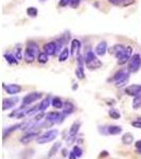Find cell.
Listing matches in <instances>:
<instances>
[{
    "instance_id": "6da1fadb",
    "label": "cell",
    "mask_w": 141,
    "mask_h": 159,
    "mask_svg": "<svg viewBox=\"0 0 141 159\" xmlns=\"http://www.w3.org/2000/svg\"><path fill=\"white\" fill-rule=\"evenodd\" d=\"M84 61H85L86 67L89 70H96V69H99L102 66V61L98 58V55L96 54V52L90 50L86 52Z\"/></svg>"
},
{
    "instance_id": "7a4b0ae2",
    "label": "cell",
    "mask_w": 141,
    "mask_h": 159,
    "mask_svg": "<svg viewBox=\"0 0 141 159\" xmlns=\"http://www.w3.org/2000/svg\"><path fill=\"white\" fill-rule=\"evenodd\" d=\"M58 136V130L56 129H48L47 132L43 133L37 137L36 142L37 144H47V143H50L52 141H54Z\"/></svg>"
},
{
    "instance_id": "3957f363",
    "label": "cell",
    "mask_w": 141,
    "mask_h": 159,
    "mask_svg": "<svg viewBox=\"0 0 141 159\" xmlns=\"http://www.w3.org/2000/svg\"><path fill=\"white\" fill-rule=\"evenodd\" d=\"M38 51H39V49H38V46L36 45V43H33V42H30L27 45V48H25V51L24 53L25 61L29 64L33 63L35 58H36V56L39 54Z\"/></svg>"
},
{
    "instance_id": "277c9868",
    "label": "cell",
    "mask_w": 141,
    "mask_h": 159,
    "mask_svg": "<svg viewBox=\"0 0 141 159\" xmlns=\"http://www.w3.org/2000/svg\"><path fill=\"white\" fill-rule=\"evenodd\" d=\"M112 81L115 82V85L117 88H122L125 85H127L130 81V71L127 70H119L115 73Z\"/></svg>"
},
{
    "instance_id": "5b68a950",
    "label": "cell",
    "mask_w": 141,
    "mask_h": 159,
    "mask_svg": "<svg viewBox=\"0 0 141 159\" xmlns=\"http://www.w3.org/2000/svg\"><path fill=\"white\" fill-rule=\"evenodd\" d=\"M66 116L63 114V111H49L46 114L45 120L47 121L51 126L54 124H61L65 120Z\"/></svg>"
},
{
    "instance_id": "8992f818",
    "label": "cell",
    "mask_w": 141,
    "mask_h": 159,
    "mask_svg": "<svg viewBox=\"0 0 141 159\" xmlns=\"http://www.w3.org/2000/svg\"><path fill=\"white\" fill-rule=\"evenodd\" d=\"M82 126V122L80 120H76L71 124L70 129L68 130V135H67V144L68 143H72L74 140L76 139V136H78L79 132L81 129Z\"/></svg>"
},
{
    "instance_id": "52a82bcc",
    "label": "cell",
    "mask_w": 141,
    "mask_h": 159,
    "mask_svg": "<svg viewBox=\"0 0 141 159\" xmlns=\"http://www.w3.org/2000/svg\"><path fill=\"white\" fill-rule=\"evenodd\" d=\"M42 98H43L42 92H38V91L30 92V93H28L27 96H25L24 98H22L21 106L22 107H28V106H30L31 104H33L34 102L38 101V100L42 99Z\"/></svg>"
},
{
    "instance_id": "ba28073f",
    "label": "cell",
    "mask_w": 141,
    "mask_h": 159,
    "mask_svg": "<svg viewBox=\"0 0 141 159\" xmlns=\"http://www.w3.org/2000/svg\"><path fill=\"white\" fill-rule=\"evenodd\" d=\"M141 67V56L139 53H136L130 57L129 61V71L130 72H137Z\"/></svg>"
},
{
    "instance_id": "9c48e42d",
    "label": "cell",
    "mask_w": 141,
    "mask_h": 159,
    "mask_svg": "<svg viewBox=\"0 0 141 159\" xmlns=\"http://www.w3.org/2000/svg\"><path fill=\"white\" fill-rule=\"evenodd\" d=\"M40 135L39 130H30V132H25V134L20 138V143L21 144H29L33 140H36L37 137Z\"/></svg>"
},
{
    "instance_id": "30bf717a",
    "label": "cell",
    "mask_w": 141,
    "mask_h": 159,
    "mask_svg": "<svg viewBox=\"0 0 141 159\" xmlns=\"http://www.w3.org/2000/svg\"><path fill=\"white\" fill-rule=\"evenodd\" d=\"M78 66L75 69V75L79 80H83L85 78V73H84V66H85V61L83 60L81 55L78 56Z\"/></svg>"
},
{
    "instance_id": "8fae6325",
    "label": "cell",
    "mask_w": 141,
    "mask_h": 159,
    "mask_svg": "<svg viewBox=\"0 0 141 159\" xmlns=\"http://www.w3.org/2000/svg\"><path fill=\"white\" fill-rule=\"evenodd\" d=\"M17 102H18V97H12L9 99H4L2 101V110L6 111V110L12 109L13 107L16 106Z\"/></svg>"
},
{
    "instance_id": "7c38bea8",
    "label": "cell",
    "mask_w": 141,
    "mask_h": 159,
    "mask_svg": "<svg viewBox=\"0 0 141 159\" xmlns=\"http://www.w3.org/2000/svg\"><path fill=\"white\" fill-rule=\"evenodd\" d=\"M3 89L10 96H15V94L19 93L21 91V86L18 85V84H9V85L3 84Z\"/></svg>"
},
{
    "instance_id": "4fadbf2b",
    "label": "cell",
    "mask_w": 141,
    "mask_h": 159,
    "mask_svg": "<svg viewBox=\"0 0 141 159\" xmlns=\"http://www.w3.org/2000/svg\"><path fill=\"white\" fill-rule=\"evenodd\" d=\"M132 54H133V49H132V47L129 46V47H126L124 53L118 58V64H119V65H124V64H126L127 61H130V57L133 56Z\"/></svg>"
},
{
    "instance_id": "5bb4252c",
    "label": "cell",
    "mask_w": 141,
    "mask_h": 159,
    "mask_svg": "<svg viewBox=\"0 0 141 159\" xmlns=\"http://www.w3.org/2000/svg\"><path fill=\"white\" fill-rule=\"evenodd\" d=\"M124 92L127 94V96L136 97L137 94H139L141 92V85L140 84H133V85H130L125 88Z\"/></svg>"
},
{
    "instance_id": "9a60e30c",
    "label": "cell",
    "mask_w": 141,
    "mask_h": 159,
    "mask_svg": "<svg viewBox=\"0 0 141 159\" xmlns=\"http://www.w3.org/2000/svg\"><path fill=\"white\" fill-rule=\"evenodd\" d=\"M22 125H24V123L20 122V123H17V124L12 125V126H10V127H6V129H3V139H6L7 137H9L10 135L13 134L14 132H16V130L21 129Z\"/></svg>"
},
{
    "instance_id": "2e32d148",
    "label": "cell",
    "mask_w": 141,
    "mask_h": 159,
    "mask_svg": "<svg viewBox=\"0 0 141 159\" xmlns=\"http://www.w3.org/2000/svg\"><path fill=\"white\" fill-rule=\"evenodd\" d=\"M56 49H57V46L55 42L47 43L43 46V52L47 53L48 55H54L56 53Z\"/></svg>"
},
{
    "instance_id": "e0dca14e",
    "label": "cell",
    "mask_w": 141,
    "mask_h": 159,
    "mask_svg": "<svg viewBox=\"0 0 141 159\" xmlns=\"http://www.w3.org/2000/svg\"><path fill=\"white\" fill-rule=\"evenodd\" d=\"M51 99L50 97H46L42 100V102H39L38 104V111L39 112H43L45 110H47L49 108V106L51 105Z\"/></svg>"
},
{
    "instance_id": "ac0fdd59",
    "label": "cell",
    "mask_w": 141,
    "mask_h": 159,
    "mask_svg": "<svg viewBox=\"0 0 141 159\" xmlns=\"http://www.w3.org/2000/svg\"><path fill=\"white\" fill-rule=\"evenodd\" d=\"M107 51V43L106 42H100L98 45H97L96 49H94V52L98 56H103L105 55Z\"/></svg>"
},
{
    "instance_id": "d6986e66",
    "label": "cell",
    "mask_w": 141,
    "mask_h": 159,
    "mask_svg": "<svg viewBox=\"0 0 141 159\" xmlns=\"http://www.w3.org/2000/svg\"><path fill=\"white\" fill-rule=\"evenodd\" d=\"M122 127L119 126V125H109V126L106 127V133L107 135L111 136H117L120 135L122 133Z\"/></svg>"
},
{
    "instance_id": "ffe728a7",
    "label": "cell",
    "mask_w": 141,
    "mask_h": 159,
    "mask_svg": "<svg viewBox=\"0 0 141 159\" xmlns=\"http://www.w3.org/2000/svg\"><path fill=\"white\" fill-rule=\"evenodd\" d=\"M125 49H126V47H125V46H123V45H116V46H114V47L111 48V51H109V52H111L117 58H119L120 56H121L123 53H124Z\"/></svg>"
},
{
    "instance_id": "44dd1931",
    "label": "cell",
    "mask_w": 141,
    "mask_h": 159,
    "mask_svg": "<svg viewBox=\"0 0 141 159\" xmlns=\"http://www.w3.org/2000/svg\"><path fill=\"white\" fill-rule=\"evenodd\" d=\"M74 109H75L74 108V105L71 103V102L67 101L64 103V107H63V110H61V111H63V114L67 117V116H70V115L73 114Z\"/></svg>"
},
{
    "instance_id": "7402d4cb",
    "label": "cell",
    "mask_w": 141,
    "mask_h": 159,
    "mask_svg": "<svg viewBox=\"0 0 141 159\" xmlns=\"http://www.w3.org/2000/svg\"><path fill=\"white\" fill-rule=\"evenodd\" d=\"M134 136H133L132 133H124V134L122 135V138H121V141L122 143L124 145H130L134 143Z\"/></svg>"
},
{
    "instance_id": "603a6c76",
    "label": "cell",
    "mask_w": 141,
    "mask_h": 159,
    "mask_svg": "<svg viewBox=\"0 0 141 159\" xmlns=\"http://www.w3.org/2000/svg\"><path fill=\"white\" fill-rule=\"evenodd\" d=\"M61 148V141H57V142H55L54 144L51 147V148L49 150V152H48V157H53V156H55L56 154L60 152V150Z\"/></svg>"
},
{
    "instance_id": "cb8c5ba5",
    "label": "cell",
    "mask_w": 141,
    "mask_h": 159,
    "mask_svg": "<svg viewBox=\"0 0 141 159\" xmlns=\"http://www.w3.org/2000/svg\"><path fill=\"white\" fill-rule=\"evenodd\" d=\"M81 48V42L79 39H72L71 42V48H70V53L72 55H75L79 52Z\"/></svg>"
},
{
    "instance_id": "d4e9b609",
    "label": "cell",
    "mask_w": 141,
    "mask_h": 159,
    "mask_svg": "<svg viewBox=\"0 0 141 159\" xmlns=\"http://www.w3.org/2000/svg\"><path fill=\"white\" fill-rule=\"evenodd\" d=\"M51 105H52L55 109H63L64 102L61 101V99L60 97H53L52 100H51Z\"/></svg>"
},
{
    "instance_id": "484cf974",
    "label": "cell",
    "mask_w": 141,
    "mask_h": 159,
    "mask_svg": "<svg viewBox=\"0 0 141 159\" xmlns=\"http://www.w3.org/2000/svg\"><path fill=\"white\" fill-rule=\"evenodd\" d=\"M69 55H70V50H69L68 48H64V49L61 51L60 55H58V61H61V63L66 61L68 60Z\"/></svg>"
},
{
    "instance_id": "4316f807",
    "label": "cell",
    "mask_w": 141,
    "mask_h": 159,
    "mask_svg": "<svg viewBox=\"0 0 141 159\" xmlns=\"http://www.w3.org/2000/svg\"><path fill=\"white\" fill-rule=\"evenodd\" d=\"M4 57H6L7 61L9 63V65H17L18 64V60L16 58V56L13 55L12 53H6L4 54Z\"/></svg>"
},
{
    "instance_id": "83f0119b",
    "label": "cell",
    "mask_w": 141,
    "mask_h": 159,
    "mask_svg": "<svg viewBox=\"0 0 141 159\" xmlns=\"http://www.w3.org/2000/svg\"><path fill=\"white\" fill-rule=\"evenodd\" d=\"M108 115L109 117L111 118V119L114 120H119L120 118H121V114L119 112V110L116 109V108H111L108 110Z\"/></svg>"
},
{
    "instance_id": "f1b7e54d",
    "label": "cell",
    "mask_w": 141,
    "mask_h": 159,
    "mask_svg": "<svg viewBox=\"0 0 141 159\" xmlns=\"http://www.w3.org/2000/svg\"><path fill=\"white\" fill-rule=\"evenodd\" d=\"M133 109H138L141 106V92L139 94H137L136 97H134V100H133Z\"/></svg>"
},
{
    "instance_id": "f546056e",
    "label": "cell",
    "mask_w": 141,
    "mask_h": 159,
    "mask_svg": "<svg viewBox=\"0 0 141 159\" xmlns=\"http://www.w3.org/2000/svg\"><path fill=\"white\" fill-rule=\"evenodd\" d=\"M37 61L39 64H46L48 61H49V55L47 54V53H45L43 51V52H39V54L37 55Z\"/></svg>"
},
{
    "instance_id": "4dcf8cb0",
    "label": "cell",
    "mask_w": 141,
    "mask_h": 159,
    "mask_svg": "<svg viewBox=\"0 0 141 159\" xmlns=\"http://www.w3.org/2000/svg\"><path fill=\"white\" fill-rule=\"evenodd\" d=\"M27 14H28V16H29V17H32V18H34V17L37 16L38 11H37V9L35 7H29L27 9Z\"/></svg>"
},
{
    "instance_id": "1f68e13d",
    "label": "cell",
    "mask_w": 141,
    "mask_h": 159,
    "mask_svg": "<svg viewBox=\"0 0 141 159\" xmlns=\"http://www.w3.org/2000/svg\"><path fill=\"white\" fill-rule=\"evenodd\" d=\"M72 151H73V153L76 155V157L78 158H81L82 156H83V150H82V148L80 147V145H73V148H72Z\"/></svg>"
},
{
    "instance_id": "d6a6232c",
    "label": "cell",
    "mask_w": 141,
    "mask_h": 159,
    "mask_svg": "<svg viewBox=\"0 0 141 159\" xmlns=\"http://www.w3.org/2000/svg\"><path fill=\"white\" fill-rule=\"evenodd\" d=\"M15 56H16V58L19 61H21V58H22V48H21V46L18 45L16 47V49H15Z\"/></svg>"
},
{
    "instance_id": "836d02e7",
    "label": "cell",
    "mask_w": 141,
    "mask_h": 159,
    "mask_svg": "<svg viewBox=\"0 0 141 159\" xmlns=\"http://www.w3.org/2000/svg\"><path fill=\"white\" fill-rule=\"evenodd\" d=\"M135 3V0H122L121 1V7H130L132 4Z\"/></svg>"
},
{
    "instance_id": "e575fe53",
    "label": "cell",
    "mask_w": 141,
    "mask_h": 159,
    "mask_svg": "<svg viewBox=\"0 0 141 159\" xmlns=\"http://www.w3.org/2000/svg\"><path fill=\"white\" fill-rule=\"evenodd\" d=\"M72 0H60V7H67V6H70Z\"/></svg>"
},
{
    "instance_id": "d590c367",
    "label": "cell",
    "mask_w": 141,
    "mask_h": 159,
    "mask_svg": "<svg viewBox=\"0 0 141 159\" xmlns=\"http://www.w3.org/2000/svg\"><path fill=\"white\" fill-rule=\"evenodd\" d=\"M132 126L136 127V129H141V120L138 119V120H136V121H133Z\"/></svg>"
},
{
    "instance_id": "8d00e7d4",
    "label": "cell",
    "mask_w": 141,
    "mask_h": 159,
    "mask_svg": "<svg viewBox=\"0 0 141 159\" xmlns=\"http://www.w3.org/2000/svg\"><path fill=\"white\" fill-rule=\"evenodd\" d=\"M80 2H81V0H72V2H71L70 7H73V9H75V7H79Z\"/></svg>"
},
{
    "instance_id": "74e56055",
    "label": "cell",
    "mask_w": 141,
    "mask_h": 159,
    "mask_svg": "<svg viewBox=\"0 0 141 159\" xmlns=\"http://www.w3.org/2000/svg\"><path fill=\"white\" fill-rule=\"evenodd\" d=\"M121 1L122 0H108L109 3L114 4V6H119V7H121Z\"/></svg>"
},
{
    "instance_id": "f35d334b",
    "label": "cell",
    "mask_w": 141,
    "mask_h": 159,
    "mask_svg": "<svg viewBox=\"0 0 141 159\" xmlns=\"http://www.w3.org/2000/svg\"><path fill=\"white\" fill-rule=\"evenodd\" d=\"M135 148H136V151L141 150V139L137 140V141L135 142Z\"/></svg>"
},
{
    "instance_id": "ab89813d",
    "label": "cell",
    "mask_w": 141,
    "mask_h": 159,
    "mask_svg": "<svg viewBox=\"0 0 141 159\" xmlns=\"http://www.w3.org/2000/svg\"><path fill=\"white\" fill-rule=\"evenodd\" d=\"M68 159H78V157H76V155L73 153V151L69 152V154H68Z\"/></svg>"
},
{
    "instance_id": "60d3db41",
    "label": "cell",
    "mask_w": 141,
    "mask_h": 159,
    "mask_svg": "<svg viewBox=\"0 0 141 159\" xmlns=\"http://www.w3.org/2000/svg\"><path fill=\"white\" fill-rule=\"evenodd\" d=\"M106 156H108V152L107 151H103V152H101V154H100V157H106Z\"/></svg>"
},
{
    "instance_id": "b9f144b4",
    "label": "cell",
    "mask_w": 141,
    "mask_h": 159,
    "mask_svg": "<svg viewBox=\"0 0 141 159\" xmlns=\"http://www.w3.org/2000/svg\"><path fill=\"white\" fill-rule=\"evenodd\" d=\"M63 156H64V157H66V156H68L67 154H66V150H65V148H64V150H63Z\"/></svg>"
},
{
    "instance_id": "7bdbcfd3",
    "label": "cell",
    "mask_w": 141,
    "mask_h": 159,
    "mask_svg": "<svg viewBox=\"0 0 141 159\" xmlns=\"http://www.w3.org/2000/svg\"><path fill=\"white\" fill-rule=\"evenodd\" d=\"M137 153L139 154V155H141V150H138V151H137Z\"/></svg>"
},
{
    "instance_id": "ee69618b",
    "label": "cell",
    "mask_w": 141,
    "mask_h": 159,
    "mask_svg": "<svg viewBox=\"0 0 141 159\" xmlns=\"http://www.w3.org/2000/svg\"><path fill=\"white\" fill-rule=\"evenodd\" d=\"M139 119H140V120H141V118H139Z\"/></svg>"
}]
</instances>
